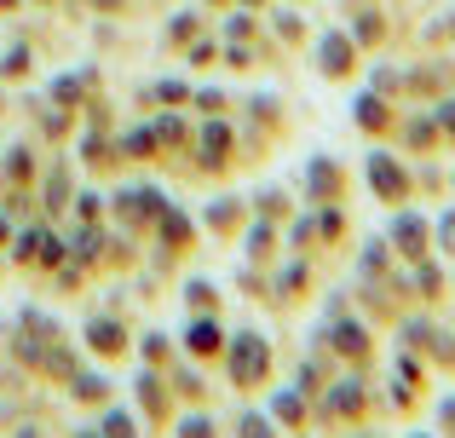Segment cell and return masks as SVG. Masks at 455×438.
<instances>
[{"label":"cell","mask_w":455,"mask_h":438,"mask_svg":"<svg viewBox=\"0 0 455 438\" xmlns=\"http://www.w3.org/2000/svg\"><path fill=\"white\" fill-rule=\"evenodd\" d=\"M369 179L380 185V196H403V191H410V179H403V168H392V156L369 162Z\"/></svg>","instance_id":"cell-1"},{"label":"cell","mask_w":455,"mask_h":438,"mask_svg":"<svg viewBox=\"0 0 455 438\" xmlns=\"http://www.w3.org/2000/svg\"><path fill=\"white\" fill-rule=\"evenodd\" d=\"M421 236H427V225H421V219H398V225H392V243L410 248V254H421Z\"/></svg>","instance_id":"cell-2"},{"label":"cell","mask_w":455,"mask_h":438,"mask_svg":"<svg viewBox=\"0 0 455 438\" xmlns=\"http://www.w3.org/2000/svg\"><path fill=\"white\" fill-rule=\"evenodd\" d=\"M346 52H352V46H346L340 35H334V41L323 46V69H329V76H340V69H346Z\"/></svg>","instance_id":"cell-3"},{"label":"cell","mask_w":455,"mask_h":438,"mask_svg":"<svg viewBox=\"0 0 455 438\" xmlns=\"http://www.w3.org/2000/svg\"><path fill=\"white\" fill-rule=\"evenodd\" d=\"M438 231H444V248H450V254H455V214H450L444 225H438Z\"/></svg>","instance_id":"cell-4"}]
</instances>
